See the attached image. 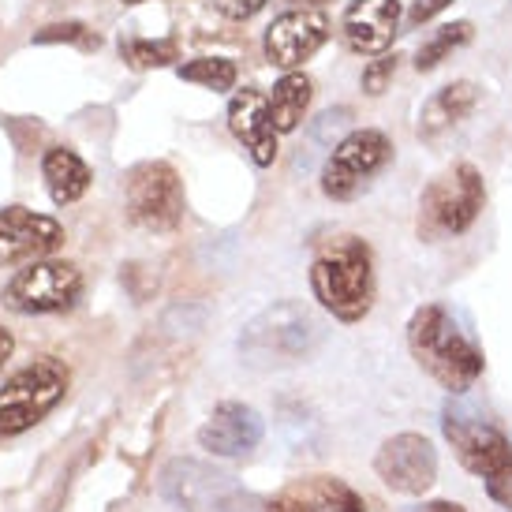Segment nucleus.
<instances>
[{
	"mask_svg": "<svg viewBox=\"0 0 512 512\" xmlns=\"http://www.w3.org/2000/svg\"><path fill=\"white\" fill-rule=\"evenodd\" d=\"M311 98H314V86L307 75L288 72L273 83L270 113H273V128H277V135H288V131L299 128V120H303L307 109H311Z\"/></svg>",
	"mask_w": 512,
	"mask_h": 512,
	"instance_id": "20",
	"label": "nucleus"
},
{
	"mask_svg": "<svg viewBox=\"0 0 512 512\" xmlns=\"http://www.w3.org/2000/svg\"><path fill=\"white\" fill-rule=\"evenodd\" d=\"M486 187L475 165H456L423 191L419 202V240L460 236L483 214Z\"/></svg>",
	"mask_w": 512,
	"mask_h": 512,
	"instance_id": "5",
	"label": "nucleus"
},
{
	"mask_svg": "<svg viewBox=\"0 0 512 512\" xmlns=\"http://www.w3.org/2000/svg\"><path fill=\"white\" fill-rule=\"evenodd\" d=\"M42 176H45V187H49V199L57 202V206H72V202H79L86 195L90 180H94L83 157L75 154V150H68V146L45 150Z\"/></svg>",
	"mask_w": 512,
	"mask_h": 512,
	"instance_id": "19",
	"label": "nucleus"
},
{
	"mask_svg": "<svg viewBox=\"0 0 512 512\" xmlns=\"http://www.w3.org/2000/svg\"><path fill=\"white\" fill-rule=\"evenodd\" d=\"M311 292L333 318L359 322L374 307V266L370 247L356 236H341L311 266Z\"/></svg>",
	"mask_w": 512,
	"mask_h": 512,
	"instance_id": "2",
	"label": "nucleus"
},
{
	"mask_svg": "<svg viewBox=\"0 0 512 512\" xmlns=\"http://www.w3.org/2000/svg\"><path fill=\"white\" fill-rule=\"evenodd\" d=\"M161 494L184 512H266L262 501L243 490L228 471L199 460H172L161 471Z\"/></svg>",
	"mask_w": 512,
	"mask_h": 512,
	"instance_id": "6",
	"label": "nucleus"
},
{
	"mask_svg": "<svg viewBox=\"0 0 512 512\" xmlns=\"http://www.w3.org/2000/svg\"><path fill=\"white\" fill-rule=\"evenodd\" d=\"M228 128L251 150L255 165H262V169L273 165V157H277V128H273L270 98L266 94H258L255 86L236 90L232 101H228Z\"/></svg>",
	"mask_w": 512,
	"mask_h": 512,
	"instance_id": "15",
	"label": "nucleus"
},
{
	"mask_svg": "<svg viewBox=\"0 0 512 512\" xmlns=\"http://www.w3.org/2000/svg\"><path fill=\"white\" fill-rule=\"evenodd\" d=\"M34 42L45 45V42H75L83 45V49H98L101 38L94 30H86L83 23H53V27H45L34 34Z\"/></svg>",
	"mask_w": 512,
	"mask_h": 512,
	"instance_id": "24",
	"label": "nucleus"
},
{
	"mask_svg": "<svg viewBox=\"0 0 512 512\" xmlns=\"http://www.w3.org/2000/svg\"><path fill=\"white\" fill-rule=\"evenodd\" d=\"M12 352H15V337L0 326V370H4V363H8V359H12Z\"/></svg>",
	"mask_w": 512,
	"mask_h": 512,
	"instance_id": "29",
	"label": "nucleus"
},
{
	"mask_svg": "<svg viewBox=\"0 0 512 512\" xmlns=\"http://www.w3.org/2000/svg\"><path fill=\"white\" fill-rule=\"evenodd\" d=\"M64 243V225L49 214H34L27 206L0 210V266H27L49 258Z\"/></svg>",
	"mask_w": 512,
	"mask_h": 512,
	"instance_id": "12",
	"label": "nucleus"
},
{
	"mask_svg": "<svg viewBox=\"0 0 512 512\" xmlns=\"http://www.w3.org/2000/svg\"><path fill=\"white\" fill-rule=\"evenodd\" d=\"M266 512H367L363 498L337 475H303L285 483Z\"/></svg>",
	"mask_w": 512,
	"mask_h": 512,
	"instance_id": "14",
	"label": "nucleus"
},
{
	"mask_svg": "<svg viewBox=\"0 0 512 512\" xmlns=\"http://www.w3.org/2000/svg\"><path fill=\"white\" fill-rule=\"evenodd\" d=\"M486 494L512 512V453L505 456V464H501L498 471L486 475Z\"/></svg>",
	"mask_w": 512,
	"mask_h": 512,
	"instance_id": "25",
	"label": "nucleus"
},
{
	"mask_svg": "<svg viewBox=\"0 0 512 512\" xmlns=\"http://www.w3.org/2000/svg\"><path fill=\"white\" fill-rule=\"evenodd\" d=\"M479 105V86L475 83H449L441 86L438 94L419 109V135L423 139H438L445 128H453L460 120H468Z\"/></svg>",
	"mask_w": 512,
	"mask_h": 512,
	"instance_id": "18",
	"label": "nucleus"
},
{
	"mask_svg": "<svg viewBox=\"0 0 512 512\" xmlns=\"http://www.w3.org/2000/svg\"><path fill=\"white\" fill-rule=\"evenodd\" d=\"M453 0H415L412 8H408V23L412 27H423V23H430L438 12H445Z\"/></svg>",
	"mask_w": 512,
	"mask_h": 512,
	"instance_id": "28",
	"label": "nucleus"
},
{
	"mask_svg": "<svg viewBox=\"0 0 512 512\" xmlns=\"http://www.w3.org/2000/svg\"><path fill=\"white\" fill-rule=\"evenodd\" d=\"M468 42H471V23H449V27L434 30L427 42H423V49L415 53V72H434L441 60Z\"/></svg>",
	"mask_w": 512,
	"mask_h": 512,
	"instance_id": "21",
	"label": "nucleus"
},
{
	"mask_svg": "<svg viewBox=\"0 0 512 512\" xmlns=\"http://www.w3.org/2000/svg\"><path fill=\"white\" fill-rule=\"evenodd\" d=\"M329 42V19L318 8H299V12L277 15L266 30V60L281 72H292Z\"/></svg>",
	"mask_w": 512,
	"mask_h": 512,
	"instance_id": "13",
	"label": "nucleus"
},
{
	"mask_svg": "<svg viewBox=\"0 0 512 512\" xmlns=\"http://www.w3.org/2000/svg\"><path fill=\"white\" fill-rule=\"evenodd\" d=\"M120 4H143V0H120Z\"/></svg>",
	"mask_w": 512,
	"mask_h": 512,
	"instance_id": "32",
	"label": "nucleus"
},
{
	"mask_svg": "<svg viewBox=\"0 0 512 512\" xmlns=\"http://www.w3.org/2000/svg\"><path fill=\"white\" fill-rule=\"evenodd\" d=\"M292 4H303V8H318V4H326V0H292Z\"/></svg>",
	"mask_w": 512,
	"mask_h": 512,
	"instance_id": "31",
	"label": "nucleus"
},
{
	"mask_svg": "<svg viewBox=\"0 0 512 512\" xmlns=\"http://www.w3.org/2000/svg\"><path fill=\"white\" fill-rule=\"evenodd\" d=\"M210 4L225 19H236V23H243V19H251V15H258L266 8V0H210Z\"/></svg>",
	"mask_w": 512,
	"mask_h": 512,
	"instance_id": "27",
	"label": "nucleus"
},
{
	"mask_svg": "<svg viewBox=\"0 0 512 512\" xmlns=\"http://www.w3.org/2000/svg\"><path fill=\"white\" fill-rule=\"evenodd\" d=\"M397 23H400L397 0H356L344 12V38H348V45L356 53L374 57V53H385L393 45Z\"/></svg>",
	"mask_w": 512,
	"mask_h": 512,
	"instance_id": "17",
	"label": "nucleus"
},
{
	"mask_svg": "<svg viewBox=\"0 0 512 512\" xmlns=\"http://www.w3.org/2000/svg\"><path fill=\"white\" fill-rule=\"evenodd\" d=\"M79 296H83V273L75 270L72 262H60V258L27 262V266L4 285V292H0L4 307L15 314L72 311L75 303H79Z\"/></svg>",
	"mask_w": 512,
	"mask_h": 512,
	"instance_id": "7",
	"label": "nucleus"
},
{
	"mask_svg": "<svg viewBox=\"0 0 512 512\" xmlns=\"http://www.w3.org/2000/svg\"><path fill=\"white\" fill-rule=\"evenodd\" d=\"M441 430H445V438L453 445V453L460 456V464L468 471H475V475H483V479L490 471H498L505 464V456L512 453V441L490 419H483L475 408L460 404V400L445 404Z\"/></svg>",
	"mask_w": 512,
	"mask_h": 512,
	"instance_id": "10",
	"label": "nucleus"
},
{
	"mask_svg": "<svg viewBox=\"0 0 512 512\" xmlns=\"http://www.w3.org/2000/svg\"><path fill=\"white\" fill-rule=\"evenodd\" d=\"M393 72H397V57H382V60H374L367 72H363V90L367 94H385V86H389V79H393Z\"/></svg>",
	"mask_w": 512,
	"mask_h": 512,
	"instance_id": "26",
	"label": "nucleus"
},
{
	"mask_svg": "<svg viewBox=\"0 0 512 512\" xmlns=\"http://www.w3.org/2000/svg\"><path fill=\"white\" fill-rule=\"evenodd\" d=\"M415 512H464V505H456V501H427L423 509Z\"/></svg>",
	"mask_w": 512,
	"mask_h": 512,
	"instance_id": "30",
	"label": "nucleus"
},
{
	"mask_svg": "<svg viewBox=\"0 0 512 512\" xmlns=\"http://www.w3.org/2000/svg\"><path fill=\"white\" fill-rule=\"evenodd\" d=\"M393 154V146L382 131L359 128L352 135H344L341 143L333 146L326 169H322V191L333 202L356 199L359 191L385 169V161Z\"/></svg>",
	"mask_w": 512,
	"mask_h": 512,
	"instance_id": "9",
	"label": "nucleus"
},
{
	"mask_svg": "<svg viewBox=\"0 0 512 512\" xmlns=\"http://www.w3.org/2000/svg\"><path fill=\"white\" fill-rule=\"evenodd\" d=\"M176 75L184 83H199V86H210V90H232L236 86V64L225 57H199L191 60V64H180Z\"/></svg>",
	"mask_w": 512,
	"mask_h": 512,
	"instance_id": "22",
	"label": "nucleus"
},
{
	"mask_svg": "<svg viewBox=\"0 0 512 512\" xmlns=\"http://www.w3.org/2000/svg\"><path fill=\"white\" fill-rule=\"evenodd\" d=\"M68 385H72V370L57 356H38L34 363L15 370L0 385V438H19L30 427H38L68 397Z\"/></svg>",
	"mask_w": 512,
	"mask_h": 512,
	"instance_id": "3",
	"label": "nucleus"
},
{
	"mask_svg": "<svg viewBox=\"0 0 512 512\" xmlns=\"http://www.w3.org/2000/svg\"><path fill=\"white\" fill-rule=\"evenodd\" d=\"M120 57L128 60L131 68H165L180 57V49L172 38H161V42H146V38H124L120 42Z\"/></svg>",
	"mask_w": 512,
	"mask_h": 512,
	"instance_id": "23",
	"label": "nucleus"
},
{
	"mask_svg": "<svg viewBox=\"0 0 512 512\" xmlns=\"http://www.w3.org/2000/svg\"><path fill=\"white\" fill-rule=\"evenodd\" d=\"M408 348L415 363L449 393H464L483 374V348L471 341L441 303H427L412 314Z\"/></svg>",
	"mask_w": 512,
	"mask_h": 512,
	"instance_id": "1",
	"label": "nucleus"
},
{
	"mask_svg": "<svg viewBox=\"0 0 512 512\" xmlns=\"http://www.w3.org/2000/svg\"><path fill=\"white\" fill-rule=\"evenodd\" d=\"M374 471L397 494H427L438 479V453L423 434H397L374 456Z\"/></svg>",
	"mask_w": 512,
	"mask_h": 512,
	"instance_id": "11",
	"label": "nucleus"
},
{
	"mask_svg": "<svg viewBox=\"0 0 512 512\" xmlns=\"http://www.w3.org/2000/svg\"><path fill=\"white\" fill-rule=\"evenodd\" d=\"M124 202L131 225L146 232H172L184 217V184L165 161H143L128 172Z\"/></svg>",
	"mask_w": 512,
	"mask_h": 512,
	"instance_id": "8",
	"label": "nucleus"
},
{
	"mask_svg": "<svg viewBox=\"0 0 512 512\" xmlns=\"http://www.w3.org/2000/svg\"><path fill=\"white\" fill-rule=\"evenodd\" d=\"M262 415L240 400L217 404L214 415L199 430V445L214 456H247L262 441Z\"/></svg>",
	"mask_w": 512,
	"mask_h": 512,
	"instance_id": "16",
	"label": "nucleus"
},
{
	"mask_svg": "<svg viewBox=\"0 0 512 512\" xmlns=\"http://www.w3.org/2000/svg\"><path fill=\"white\" fill-rule=\"evenodd\" d=\"M318 341H322V326L314 322L311 311H303L299 303H277L247 322V329L240 333V352L258 367H270V363L307 359Z\"/></svg>",
	"mask_w": 512,
	"mask_h": 512,
	"instance_id": "4",
	"label": "nucleus"
}]
</instances>
